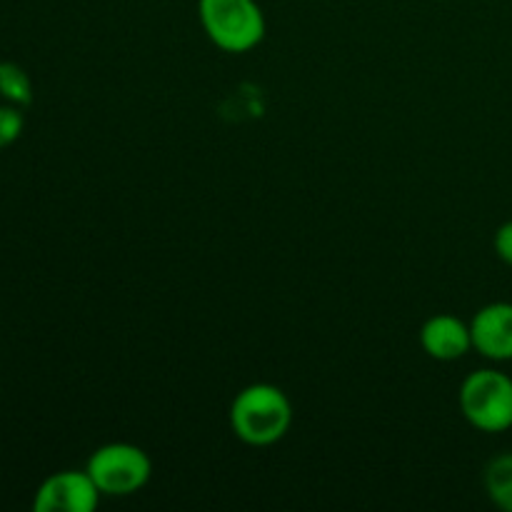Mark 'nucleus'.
I'll list each match as a JSON object with an SVG mask.
<instances>
[{
	"mask_svg": "<svg viewBox=\"0 0 512 512\" xmlns=\"http://www.w3.org/2000/svg\"><path fill=\"white\" fill-rule=\"evenodd\" d=\"M230 430L250 448H268L283 440L293 425L288 395L270 383H255L240 390L230 405Z\"/></svg>",
	"mask_w": 512,
	"mask_h": 512,
	"instance_id": "nucleus-1",
	"label": "nucleus"
},
{
	"mask_svg": "<svg viewBox=\"0 0 512 512\" xmlns=\"http://www.w3.org/2000/svg\"><path fill=\"white\" fill-rule=\"evenodd\" d=\"M198 18L225 53H248L265 38V15L255 0H198Z\"/></svg>",
	"mask_w": 512,
	"mask_h": 512,
	"instance_id": "nucleus-2",
	"label": "nucleus"
},
{
	"mask_svg": "<svg viewBox=\"0 0 512 512\" xmlns=\"http://www.w3.org/2000/svg\"><path fill=\"white\" fill-rule=\"evenodd\" d=\"M458 405L480 433H505L512 428V378L495 368L475 370L460 385Z\"/></svg>",
	"mask_w": 512,
	"mask_h": 512,
	"instance_id": "nucleus-3",
	"label": "nucleus"
},
{
	"mask_svg": "<svg viewBox=\"0 0 512 512\" xmlns=\"http://www.w3.org/2000/svg\"><path fill=\"white\" fill-rule=\"evenodd\" d=\"M93 483L98 485L100 495L108 498H125L148 485L153 475V463L148 453L138 445L130 443H108L100 445L85 465Z\"/></svg>",
	"mask_w": 512,
	"mask_h": 512,
	"instance_id": "nucleus-4",
	"label": "nucleus"
},
{
	"mask_svg": "<svg viewBox=\"0 0 512 512\" xmlns=\"http://www.w3.org/2000/svg\"><path fill=\"white\" fill-rule=\"evenodd\" d=\"M100 490L88 470H63L40 483L35 490V512H93L98 508Z\"/></svg>",
	"mask_w": 512,
	"mask_h": 512,
	"instance_id": "nucleus-5",
	"label": "nucleus"
},
{
	"mask_svg": "<svg viewBox=\"0 0 512 512\" xmlns=\"http://www.w3.org/2000/svg\"><path fill=\"white\" fill-rule=\"evenodd\" d=\"M473 348L493 363L512 360V303H490L470 320Z\"/></svg>",
	"mask_w": 512,
	"mask_h": 512,
	"instance_id": "nucleus-6",
	"label": "nucleus"
},
{
	"mask_svg": "<svg viewBox=\"0 0 512 512\" xmlns=\"http://www.w3.org/2000/svg\"><path fill=\"white\" fill-rule=\"evenodd\" d=\"M420 345L433 360L453 363V360H460L473 348L470 325H465L455 315H433L420 328Z\"/></svg>",
	"mask_w": 512,
	"mask_h": 512,
	"instance_id": "nucleus-7",
	"label": "nucleus"
},
{
	"mask_svg": "<svg viewBox=\"0 0 512 512\" xmlns=\"http://www.w3.org/2000/svg\"><path fill=\"white\" fill-rule=\"evenodd\" d=\"M485 493L500 510L512 512V453L490 460L485 468Z\"/></svg>",
	"mask_w": 512,
	"mask_h": 512,
	"instance_id": "nucleus-8",
	"label": "nucleus"
},
{
	"mask_svg": "<svg viewBox=\"0 0 512 512\" xmlns=\"http://www.w3.org/2000/svg\"><path fill=\"white\" fill-rule=\"evenodd\" d=\"M0 98L10 105H18V108L33 103L30 75L18 63H10V60L0 63Z\"/></svg>",
	"mask_w": 512,
	"mask_h": 512,
	"instance_id": "nucleus-9",
	"label": "nucleus"
},
{
	"mask_svg": "<svg viewBox=\"0 0 512 512\" xmlns=\"http://www.w3.org/2000/svg\"><path fill=\"white\" fill-rule=\"evenodd\" d=\"M25 128V118L18 105H0V150L13 145Z\"/></svg>",
	"mask_w": 512,
	"mask_h": 512,
	"instance_id": "nucleus-10",
	"label": "nucleus"
},
{
	"mask_svg": "<svg viewBox=\"0 0 512 512\" xmlns=\"http://www.w3.org/2000/svg\"><path fill=\"white\" fill-rule=\"evenodd\" d=\"M495 253L505 265H512V220L500 225L495 233Z\"/></svg>",
	"mask_w": 512,
	"mask_h": 512,
	"instance_id": "nucleus-11",
	"label": "nucleus"
}]
</instances>
